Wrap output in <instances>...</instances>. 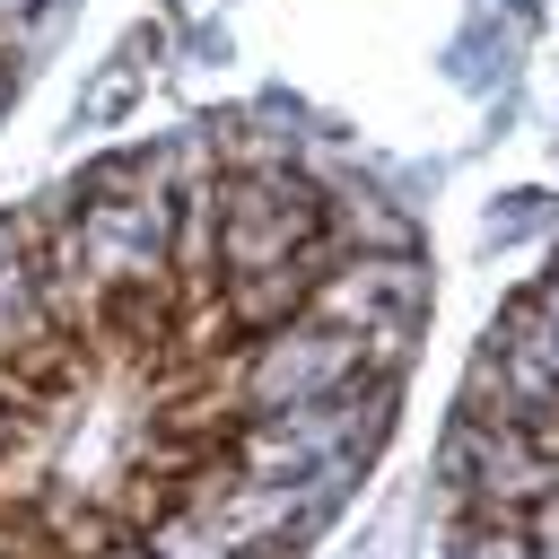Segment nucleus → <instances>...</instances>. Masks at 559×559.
Returning <instances> with one entry per match:
<instances>
[{
  "mask_svg": "<svg viewBox=\"0 0 559 559\" xmlns=\"http://www.w3.org/2000/svg\"><path fill=\"white\" fill-rule=\"evenodd\" d=\"M437 262L280 114H192L0 210V559H306L402 428Z\"/></svg>",
  "mask_w": 559,
  "mask_h": 559,
  "instance_id": "f257e3e1",
  "label": "nucleus"
},
{
  "mask_svg": "<svg viewBox=\"0 0 559 559\" xmlns=\"http://www.w3.org/2000/svg\"><path fill=\"white\" fill-rule=\"evenodd\" d=\"M428 559H559V253L489 314L454 384Z\"/></svg>",
  "mask_w": 559,
  "mask_h": 559,
  "instance_id": "f03ea898",
  "label": "nucleus"
},
{
  "mask_svg": "<svg viewBox=\"0 0 559 559\" xmlns=\"http://www.w3.org/2000/svg\"><path fill=\"white\" fill-rule=\"evenodd\" d=\"M87 0H0V131L26 105V87L44 79V61L61 52V35L79 26Z\"/></svg>",
  "mask_w": 559,
  "mask_h": 559,
  "instance_id": "7ed1b4c3",
  "label": "nucleus"
}]
</instances>
